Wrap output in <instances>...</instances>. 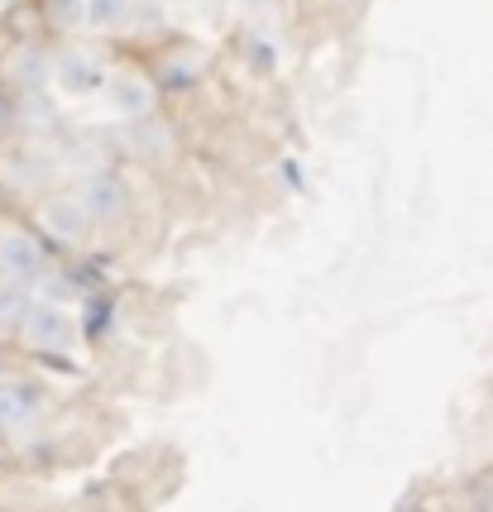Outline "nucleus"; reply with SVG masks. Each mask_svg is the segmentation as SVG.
<instances>
[{"instance_id": "1", "label": "nucleus", "mask_w": 493, "mask_h": 512, "mask_svg": "<svg viewBox=\"0 0 493 512\" xmlns=\"http://www.w3.org/2000/svg\"><path fill=\"white\" fill-rule=\"evenodd\" d=\"M20 340L34 355H63L77 340V321H72V312L63 302H34L20 326Z\"/></svg>"}, {"instance_id": "6", "label": "nucleus", "mask_w": 493, "mask_h": 512, "mask_svg": "<svg viewBox=\"0 0 493 512\" xmlns=\"http://www.w3.org/2000/svg\"><path fill=\"white\" fill-rule=\"evenodd\" d=\"M82 201H87L91 221H115V216L125 211V187H120L111 173H96V178H87V187H82Z\"/></svg>"}, {"instance_id": "5", "label": "nucleus", "mask_w": 493, "mask_h": 512, "mask_svg": "<svg viewBox=\"0 0 493 512\" xmlns=\"http://www.w3.org/2000/svg\"><path fill=\"white\" fill-rule=\"evenodd\" d=\"M154 82L139 72H115L111 77V111L120 120H149L154 115Z\"/></svg>"}, {"instance_id": "3", "label": "nucleus", "mask_w": 493, "mask_h": 512, "mask_svg": "<svg viewBox=\"0 0 493 512\" xmlns=\"http://www.w3.org/2000/svg\"><path fill=\"white\" fill-rule=\"evenodd\" d=\"M0 273H5L10 283L39 278V273H44V245H39L34 235H24V230H5V235H0Z\"/></svg>"}, {"instance_id": "4", "label": "nucleus", "mask_w": 493, "mask_h": 512, "mask_svg": "<svg viewBox=\"0 0 493 512\" xmlns=\"http://www.w3.org/2000/svg\"><path fill=\"white\" fill-rule=\"evenodd\" d=\"M53 77H58V87L68 91V96H91V91L106 82V67H101V58L87 53V48H68V53L58 58V67H53Z\"/></svg>"}, {"instance_id": "12", "label": "nucleus", "mask_w": 493, "mask_h": 512, "mask_svg": "<svg viewBox=\"0 0 493 512\" xmlns=\"http://www.w3.org/2000/svg\"><path fill=\"white\" fill-rule=\"evenodd\" d=\"M249 5H269V0H249Z\"/></svg>"}, {"instance_id": "8", "label": "nucleus", "mask_w": 493, "mask_h": 512, "mask_svg": "<svg viewBox=\"0 0 493 512\" xmlns=\"http://www.w3.org/2000/svg\"><path fill=\"white\" fill-rule=\"evenodd\" d=\"M130 10H135V0H82V24L96 34H115L130 24Z\"/></svg>"}, {"instance_id": "11", "label": "nucleus", "mask_w": 493, "mask_h": 512, "mask_svg": "<svg viewBox=\"0 0 493 512\" xmlns=\"http://www.w3.org/2000/svg\"><path fill=\"white\" fill-rule=\"evenodd\" d=\"M5 125H10V101L0 96V134H5Z\"/></svg>"}, {"instance_id": "9", "label": "nucleus", "mask_w": 493, "mask_h": 512, "mask_svg": "<svg viewBox=\"0 0 493 512\" xmlns=\"http://www.w3.org/2000/svg\"><path fill=\"white\" fill-rule=\"evenodd\" d=\"M29 292H24V283H10V288L0 292V335L5 331H20L24 316H29Z\"/></svg>"}, {"instance_id": "2", "label": "nucleus", "mask_w": 493, "mask_h": 512, "mask_svg": "<svg viewBox=\"0 0 493 512\" xmlns=\"http://www.w3.org/2000/svg\"><path fill=\"white\" fill-rule=\"evenodd\" d=\"M39 221H44V235L63 240V245H77V240H87L91 211L82 197H48L39 206Z\"/></svg>"}, {"instance_id": "7", "label": "nucleus", "mask_w": 493, "mask_h": 512, "mask_svg": "<svg viewBox=\"0 0 493 512\" xmlns=\"http://www.w3.org/2000/svg\"><path fill=\"white\" fill-rule=\"evenodd\" d=\"M34 417H39V398L29 388H20V383H0V426L5 431H20Z\"/></svg>"}, {"instance_id": "10", "label": "nucleus", "mask_w": 493, "mask_h": 512, "mask_svg": "<svg viewBox=\"0 0 493 512\" xmlns=\"http://www.w3.org/2000/svg\"><path fill=\"white\" fill-rule=\"evenodd\" d=\"M144 139H149V144H139V154L144 158H168L173 154V130H168V125H149V134H144Z\"/></svg>"}]
</instances>
